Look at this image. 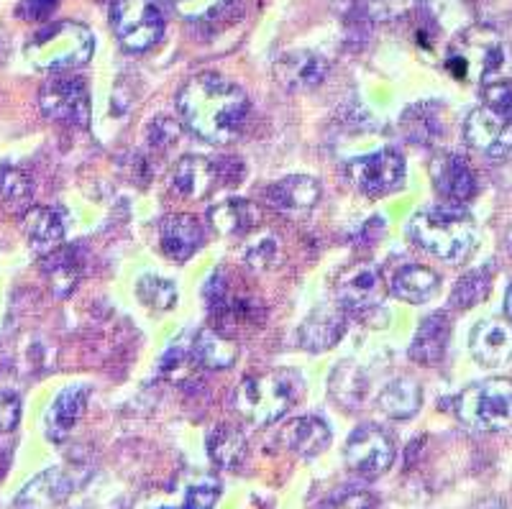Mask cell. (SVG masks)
<instances>
[{
  "mask_svg": "<svg viewBox=\"0 0 512 509\" xmlns=\"http://www.w3.org/2000/svg\"><path fill=\"white\" fill-rule=\"evenodd\" d=\"M446 67L459 80L479 85L507 80L512 77V44L492 29H469L454 39Z\"/></svg>",
  "mask_w": 512,
  "mask_h": 509,
  "instance_id": "4",
  "label": "cell"
},
{
  "mask_svg": "<svg viewBox=\"0 0 512 509\" xmlns=\"http://www.w3.org/2000/svg\"><path fill=\"white\" fill-rule=\"evenodd\" d=\"M464 141L482 157L502 162L512 154V121L489 108L472 110L464 121Z\"/></svg>",
  "mask_w": 512,
  "mask_h": 509,
  "instance_id": "13",
  "label": "cell"
},
{
  "mask_svg": "<svg viewBox=\"0 0 512 509\" xmlns=\"http://www.w3.org/2000/svg\"><path fill=\"white\" fill-rule=\"evenodd\" d=\"M180 11L190 18H208L221 11L226 0H175Z\"/></svg>",
  "mask_w": 512,
  "mask_h": 509,
  "instance_id": "43",
  "label": "cell"
},
{
  "mask_svg": "<svg viewBox=\"0 0 512 509\" xmlns=\"http://www.w3.org/2000/svg\"><path fill=\"white\" fill-rule=\"evenodd\" d=\"M469 348L477 364L487 369L507 364L512 359V323L500 318L479 320L469 336Z\"/></svg>",
  "mask_w": 512,
  "mask_h": 509,
  "instance_id": "19",
  "label": "cell"
},
{
  "mask_svg": "<svg viewBox=\"0 0 512 509\" xmlns=\"http://www.w3.org/2000/svg\"><path fill=\"white\" fill-rule=\"evenodd\" d=\"M8 474V453L0 448V479Z\"/></svg>",
  "mask_w": 512,
  "mask_h": 509,
  "instance_id": "45",
  "label": "cell"
},
{
  "mask_svg": "<svg viewBox=\"0 0 512 509\" xmlns=\"http://www.w3.org/2000/svg\"><path fill=\"white\" fill-rule=\"evenodd\" d=\"M456 415L464 425L479 433H500L512 425V382L484 379L459 394Z\"/></svg>",
  "mask_w": 512,
  "mask_h": 509,
  "instance_id": "7",
  "label": "cell"
},
{
  "mask_svg": "<svg viewBox=\"0 0 512 509\" xmlns=\"http://www.w3.org/2000/svg\"><path fill=\"white\" fill-rule=\"evenodd\" d=\"M72 489H75V479L64 476L62 469H52L47 474L36 476L16 502L21 509H39L47 507V504H59L62 499L70 497Z\"/></svg>",
  "mask_w": 512,
  "mask_h": 509,
  "instance_id": "32",
  "label": "cell"
},
{
  "mask_svg": "<svg viewBox=\"0 0 512 509\" xmlns=\"http://www.w3.org/2000/svg\"><path fill=\"white\" fill-rule=\"evenodd\" d=\"M507 249H510V254H512V231H510V236H507Z\"/></svg>",
  "mask_w": 512,
  "mask_h": 509,
  "instance_id": "46",
  "label": "cell"
},
{
  "mask_svg": "<svg viewBox=\"0 0 512 509\" xmlns=\"http://www.w3.org/2000/svg\"><path fill=\"white\" fill-rule=\"evenodd\" d=\"M208 456L210 461L216 463L218 469L233 471L239 469L241 463L249 456V443H246L244 430L236 428V425H216V428L208 433Z\"/></svg>",
  "mask_w": 512,
  "mask_h": 509,
  "instance_id": "27",
  "label": "cell"
},
{
  "mask_svg": "<svg viewBox=\"0 0 512 509\" xmlns=\"http://www.w3.org/2000/svg\"><path fill=\"white\" fill-rule=\"evenodd\" d=\"M205 305H208L210 318L216 320V330L223 336L236 338L239 333L251 328H259L264 323L262 300L246 284L236 282L228 269H216L213 277L205 284Z\"/></svg>",
  "mask_w": 512,
  "mask_h": 509,
  "instance_id": "6",
  "label": "cell"
},
{
  "mask_svg": "<svg viewBox=\"0 0 512 509\" xmlns=\"http://www.w3.org/2000/svg\"><path fill=\"white\" fill-rule=\"evenodd\" d=\"M489 290H492V272L487 267L472 269L456 282L454 292H451V305L459 310H472L479 302L487 300Z\"/></svg>",
  "mask_w": 512,
  "mask_h": 509,
  "instance_id": "33",
  "label": "cell"
},
{
  "mask_svg": "<svg viewBox=\"0 0 512 509\" xmlns=\"http://www.w3.org/2000/svg\"><path fill=\"white\" fill-rule=\"evenodd\" d=\"M57 6L59 0H21L16 6V16L21 18V21L34 24V21H44V18L52 16Z\"/></svg>",
  "mask_w": 512,
  "mask_h": 509,
  "instance_id": "42",
  "label": "cell"
},
{
  "mask_svg": "<svg viewBox=\"0 0 512 509\" xmlns=\"http://www.w3.org/2000/svg\"><path fill=\"white\" fill-rule=\"evenodd\" d=\"M331 75V62L323 54L310 52V49H295L274 64V77L290 93H303L313 87L323 85Z\"/></svg>",
  "mask_w": 512,
  "mask_h": 509,
  "instance_id": "15",
  "label": "cell"
},
{
  "mask_svg": "<svg viewBox=\"0 0 512 509\" xmlns=\"http://www.w3.org/2000/svg\"><path fill=\"white\" fill-rule=\"evenodd\" d=\"M208 223L218 236H249L259 226V208L244 197H228L208 210Z\"/></svg>",
  "mask_w": 512,
  "mask_h": 509,
  "instance_id": "26",
  "label": "cell"
},
{
  "mask_svg": "<svg viewBox=\"0 0 512 509\" xmlns=\"http://www.w3.org/2000/svg\"><path fill=\"white\" fill-rule=\"evenodd\" d=\"M218 497H221V484L208 479L203 481V484H195L187 489L185 502H182L180 509H213L216 507Z\"/></svg>",
  "mask_w": 512,
  "mask_h": 509,
  "instance_id": "40",
  "label": "cell"
},
{
  "mask_svg": "<svg viewBox=\"0 0 512 509\" xmlns=\"http://www.w3.org/2000/svg\"><path fill=\"white\" fill-rule=\"evenodd\" d=\"M205 243L200 220L190 213H172L159 223V246L169 261L185 264Z\"/></svg>",
  "mask_w": 512,
  "mask_h": 509,
  "instance_id": "18",
  "label": "cell"
},
{
  "mask_svg": "<svg viewBox=\"0 0 512 509\" xmlns=\"http://www.w3.org/2000/svg\"><path fill=\"white\" fill-rule=\"evenodd\" d=\"M438 287H441V277L420 264H408L392 277V295L408 305H423L436 295Z\"/></svg>",
  "mask_w": 512,
  "mask_h": 509,
  "instance_id": "29",
  "label": "cell"
},
{
  "mask_svg": "<svg viewBox=\"0 0 512 509\" xmlns=\"http://www.w3.org/2000/svg\"><path fill=\"white\" fill-rule=\"evenodd\" d=\"M482 100L484 108H489L492 113H497V116L512 121V77L482 85Z\"/></svg>",
  "mask_w": 512,
  "mask_h": 509,
  "instance_id": "39",
  "label": "cell"
},
{
  "mask_svg": "<svg viewBox=\"0 0 512 509\" xmlns=\"http://www.w3.org/2000/svg\"><path fill=\"white\" fill-rule=\"evenodd\" d=\"M395 440L382 425L364 423L349 435L344 448L346 469L361 479H377L387 474L395 463Z\"/></svg>",
  "mask_w": 512,
  "mask_h": 509,
  "instance_id": "10",
  "label": "cell"
},
{
  "mask_svg": "<svg viewBox=\"0 0 512 509\" xmlns=\"http://www.w3.org/2000/svg\"><path fill=\"white\" fill-rule=\"evenodd\" d=\"M111 29L131 54H144L162 41L167 16L159 0H113Z\"/></svg>",
  "mask_w": 512,
  "mask_h": 509,
  "instance_id": "8",
  "label": "cell"
},
{
  "mask_svg": "<svg viewBox=\"0 0 512 509\" xmlns=\"http://www.w3.org/2000/svg\"><path fill=\"white\" fill-rule=\"evenodd\" d=\"M448 341H451V318L446 313H431L415 330V338L408 351L410 359L418 366L433 369L446 359Z\"/></svg>",
  "mask_w": 512,
  "mask_h": 509,
  "instance_id": "23",
  "label": "cell"
},
{
  "mask_svg": "<svg viewBox=\"0 0 512 509\" xmlns=\"http://www.w3.org/2000/svg\"><path fill=\"white\" fill-rule=\"evenodd\" d=\"M41 272L57 297H70L85 274V256L80 246H59L41 259Z\"/></svg>",
  "mask_w": 512,
  "mask_h": 509,
  "instance_id": "24",
  "label": "cell"
},
{
  "mask_svg": "<svg viewBox=\"0 0 512 509\" xmlns=\"http://www.w3.org/2000/svg\"><path fill=\"white\" fill-rule=\"evenodd\" d=\"M410 238L436 259L461 264L477 246V226L459 205H433L410 218Z\"/></svg>",
  "mask_w": 512,
  "mask_h": 509,
  "instance_id": "2",
  "label": "cell"
},
{
  "mask_svg": "<svg viewBox=\"0 0 512 509\" xmlns=\"http://www.w3.org/2000/svg\"><path fill=\"white\" fill-rule=\"evenodd\" d=\"M320 509H377V497L364 486H344L323 499Z\"/></svg>",
  "mask_w": 512,
  "mask_h": 509,
  "instance_id": "37",
  "label": "cell"
},
{
  "mask_svg": "<svg viewBox=\"0 0 512 509\" xmlns=\"http://www.w3.org/2000/svg\"><path fill=\"white\" fill-rule=\"evenodd\" d=\"M336 295L338 305L344 307L346 315L367 318V315L379 313L384 300L382 272L372 261H356L338 274Z\"/></svg>",
  "mask_w": 512,
  "mask_h": 509,
  "instance_id": "11",
  "label": "cell"
},
{
  "mask_svg": "<svg viewBox=\"0 0 512 509\" xmlns=\"http://www.w3.org/2000/svg\"><path fill=\"white\" fill-rule=\"evenodd\" d=\"M331 384H341V389H331L333 397H336L338 405H346V402H359L364 397V374L351 364V376H349V364L338 366L336 374H333V382Z\"/></svg>",
  "mask_w": 512,
  "mask_h": 509,
  "instance_id": "38",
  "label": "cell"
},
{
  "mask_svg": "<svg viewBox=\"0 0 512 509\" xmlns=\"http://www.w3.org/2000/svg\"><path fill=\"white\" fill-rule=\"evenodd\" d=\"M249 98L244 87L213 70L198 72L177 93V113L198 139L226 146L239 139L249 121Z\"/></svg>",
  "mask_w": 512,
  "mask_h": 509,
  "instance_id": "1",
  "label": "cell"
},
{
  "mask_svg": "<svg viewBox=\"0 0 512 509\" xmlns=\"http://www.w3.org/2000/svg\"><path fill=\"white\" fill-rule=\"evenodd\" d=\"M192 361L203 369H228L239 356V346L216 328H203L192 341Z\"/></svg>",
  "mask_w": 512,
  "mask_h": 509,
  "instance_id": "30",
  "label": "cell"
},
{
  "mask_svg": "<svg viewBox=\"0 0 512 509\" xmlns=\"http://www.w3.org/2000/svg\"><path fill=\"white\" fill-rule=\"evenodd\" d=\"M431 182L438 195L451 205L469 203L479 190L472 164L456 151H438L431 159Z\"/></svg>",
  "mask_w": 512,
  "mask_h": 509,
  "instance_id": "14",
  "label": "cell"
},
{
  "mask_svg": "<svg viewBox=\"0 0 512 509\" xmlns=\"http://www.w3.org/2000/svg\"><path fill=\"white\" fill-rule=\"evenodd\" d=\"M346 333V310L341 305H323L320 310L308 315L300 330H297V341L305 351H328L336 346Z\"/></svg>",
  "mask_w": 512,
  "mask_h": 509,
  "instance_id": "21",
  "label": "cell"
},
{
  "mask_svg": "<svg viewBox=\"0 0 512 509\" xmlns=\"http://www.w3.org/2000/svg\"><path fill=\"white\" fill-rule=\"evenodd\" d=\"M505 315H507V320L512 323V284L507 287V295H505Z\"/></svg>",
  "mask_w": 512,
  "mask_h": 509,
  "instance_id": "44",
  "label": "cell"
},
{
  "mask_svg": "<svg viewBox=\"0 0 512 509\" xmlns=\"http://www.w3.org/2000/svg\"><path fill=\"white\" fill-rule=\"evenodd\" d=\"M21 423V397L16 392H0V433H13Z\"/></svg>",
  "mask_w": 512,
  "mask_h": 509,
  "instance_id": "41",
  "label": "cell"
},
{
  "mask_svg": "<svg viewBox=\"0 0 512 509\" xmlns=\"http://www.w3.org/2000/svg\"><path fill=\"white\" fill-rule=\"evenodd\" d=\"M280 443L300 458H315L331 446V428L323 417H295L280 428Z\"/></svg>",
  "mask_w": 512,
  "mask_h": 509,
  "instance_id": "22",
  "label": "cell"
},
{
  "mask_svg": "<svg viewBox=\"0 0 512 509\" xmlns=\"http://www.w3.org/2000/svg\"><path fill=\"white\" fill-rule=\"evenodd\" d=\"M88 400V384H72V387L62 389L54 397L52 405L47 407V415H44V433H47L52 443H64L75 433L77 423H80L85 410H88Z\"/></svg>",
  "mask_w": 512,
  "mask_h": 509,
  "instance_id": "17",
  "label": "cell"
},
{
  "mask_svg": "<svg viewBox=\"0 0 512 509\" xmlns=\"http://www.w3.org/2000/svg\"><path fill=\"white\" fill-rule=\"evenodd\" d=\"M438 103H415L400 116V128L405 139L418 146H431L441 139L443 121Z\"/></svg>",
  "mask_w": 512,
  "mask_h": 509,
  "instance_id": "31",
  "label": "cell"
},
{
  "mask_svg": "<svg viewBox=\"0 0 512 509\" xmlns=\"http://www.w3.org/2000/svg\"><path fill=\"white\" fill-rule=\"evenodd\" d=\"M95 52V39L88 26L77 21H57L36 31L26 41L24 54L34 70L64 72L88 64Z\"/></svg>",
  "mask_w": 512,
  "mask_h": 509,
  "instance_id": "5",
  "label": "cell"
},
{
  "mask_svg": "<svg viewBox=\"0 0 512 509\" xmlns=\"http://www.w3.org/2000/svg\"><path fill=\"white\" fill-rule=\"evenodd\" d=\"M169 182H172V190L180 192L182 197L203 200L223 182V169L221 164L210 162L200 154H187L175 164Z\"/></svg>",
  "mask_w": 512,
  "mask_h": 509,
  "instance_id": "20",
  "label": "cell"
},
{
  "mask_svg": "<svg viewBox=\"0 0 512 509\" xmlns=\"http://www.w3.org/2000/svg\"><path fill=\"white\" fill-rule=\"evenodd\" d=\"M136 295L144 302L146 307H152L157 313L164 310H172L177 302V287L175 282H169L164 277H154V274H144V277L136 282Z\"/></svg>",
  "mask_w": 512,
  "mask_h": 509,
  "instance_id": "35",
  "label": "cell"
},
{
  "mask_svg": "<svg viewBox=\"0 0 512 509\" xmlns=\"http://www.w3.org/2000/svg\"><path fill=\"white\" fill-rule=\"evenodd\" d=\"M34 182L24 169L0 167V205L11 210H21L31 203Z\"/></svg>",
  "mask_w": 512,
  "mask_h": 509,
  "instance_id": "34",
  "label": "cell"
},
{
  "mask_svg": "<svg viewBox=\"0 0 512 509\" xmlns=\"http://www.w3.org/2000/svg\"><path fill=\"white\" fill-rule=\"evenodd\" d=\"M349 180L364 195L382 197L400 190L405 182V157L397 149H379L346 164Z\"/></svg>",
  "mask_w": 512,
  "mask_h": 509,
  "instance_id": "12",
  "label": "cell"
},
{
  "mask_svg": "<svg viewBox=\"0 0 512 509\" xmlns=\"http://www.w3.org/2000/svg\"><path fill=\"white\" fill-rule=\"evenodd\" d=\"M244 261L246 267H251L254 272H267V269H272L280 261V243H277V238L272 233L254 236L246 243Z\"/></svg>",
  "mask_w": 512,
  "mask_h": 509,
  "instance_id": "36",
  "label": "cell"
},
{
  "mask_svg": "<svg viewBox=\"0 0 512 509\" xmlns=\"http://www.w3.org/2000/svg\"><path fill=\"white\" fill-rule=\"evenodd\" d=\"M489 509H500V507H489Z\"/></svg>",
  "mask_w": 512,
  "mask_h": 509,
  "instance_id": "47",
  "label": "cell"
},
{
  "mask_svg": "<svg viewBox=\"0 0 512 509\" xmlns=\"http://www.w3.org/2000/svg\"><path fill=\"white\" fill-rule=\"evenodd\" d=\"M21 231H24L26 241L36 254L47 256L49 251L59 249L64 241V220L62 215L47 205H36V208L24 210L21 218Z\"/></svg>",
  "mask_w": 512,
  "mask_h": 509,
  "instance_id": "25",
  "label": "cell"
},
{
  "mask_svg": "<svg viewBox=\"0 0 512 509\" xmlns=\"http://www.w3.org/2000/svg\"><path fill=\"white\" fill-rule=\"evenodd\" d=\"M303 394V376L292 369L264 371L241 379L233 389V410L256 428H267L277 423L295 407Z\"/></svg>",
  "mask_w": 512,
  "mask_h": 509,
  "instance_id": "3",
  "label": "cell"
},
{
  "mask_svg": "<svg viewBox=\"0 0 512 509\" xmlns=\"http://www.w3.org/2000/svg\"><path fill=\"white\" fill-rule=\"evenodd\" d=\"M323 187L313 174H287L267 187L269 208L285 215H305L318 205Z\"/></svg>",
  "mask_w": 512,
  "mask_h": 509,
  "instance_id": "16",
  "label": "cell"
},
{
  "mask_svg": "<svg viewBox=\"0 0 512 509\" xmlns=\"http://www.w3.org/2000/svg\"><path fill=\"white\" fill-rule=\"evenodd\" d=\"M39 108L49 121L88 128L93 116L88 82L77 75H54L39 90Z\"/></svg>",
  "mask_w": 512,
  "mask_h": 509,
  "instance_id": "9",
  "label": "cell"
},
{
  "mask_svg": "<svg viewBox=\"0 0 512 509\" xmlns=\"http://www.w3.org/2000/svg\"><path fill=\"white\" fill-rule=\"evenodd\" d=\"M423 405V387L410 376H400L379 392L377 407L390 420H410Z\"/></svg>",
  "mask_w": 512,
  "mask_h": 509,
  "instance_id": "28",
  "label": "cell"
}]
</instances>
